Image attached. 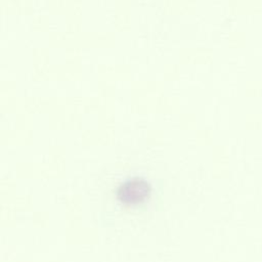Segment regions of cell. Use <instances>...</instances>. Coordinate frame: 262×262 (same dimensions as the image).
I'll list each match as a JSON object with an SVG mask.
<instances>
[{"label": "cell", "mask_w": 262, "mask_h": 262, "mask_svg": "<svg viewBox=\"0 0 262 262\" xmlns=\"http://www.w3.org/2000/svg\"><path fill=\"white\" fill-rule=\"evenodd\" d=\"M150 192L149 184L139 178L123 183L117 190V198L120 202L126 205H136L143 202Z\"/></svg>", "instance_id": "1"}]
</instances>
